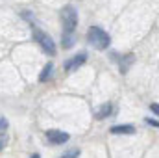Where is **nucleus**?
<instances>
[{
	"label": "nucleus",
	"mask_w": 159,
	"mask_h": 158,
	"mask_svg": "<svg viewBox=\"0 0 159 158\" xmlns=\"http://www.w3.org/2000/svg\"><path fill=\"white\" fill-rule=\"evenodd\" d=\"M87 41L91 47H94L96 50H106L111 43V37L106 30H102L100 26H91L87 32Z\"/></svg>",
	"instance_id": "1"
},
{
	"label": "nucleus",
	"mask_w": 159,
	"mask_h": 158,
	"mask_svg": "<svg viewBox=\"0 0 159 158\" xmlns=\"http://www.w3.org/2000/svg\"><path fill=\"white\" fill-rule=\"evenodd\" d=\"M61 21H63V34L72 36L78 26V11L74 9V6H65L61 9Z\"/></svg>",
	"instance_id": "2"
},
{
	"label": "nucleus",
	"mask_w": 159,
	"mask_h": 158,
	"mask_svg": "<svg viewBox=\"0 0 159 158\" xmlns=\"http://www.w3.org/2000/svg\"><path fill=\"white\" fill-rule=\"evenodd\" d=\"M32 34H34V41H37V45L43 48V52H46L48 56H56V43L52 41V37L48 34H44L39 28H34Z\"/></svg>",
	"instance_id": "3"
},
{
	"label": "nucleus",
	"mask_w": 159,
	"mask_h": 158,
	"mask_svg": "<svg viewBox=\"0 0 159 158\" xmlns=\"http://www.w3.org/2000/svg\"><path fill=\"white\" fill-rule=\"evenodd\" d=\"M69 134L63 132V130H57V128H52V130H46V140L52 143V145H63L69 141Z\"/></svg>",
	"instance_id": "4"
},
{
	"label": "nucleus",
	"mask_w": 159,
	"mask_h": 158,
	"mask_svg": "<svg viewBox=\"0 0 159 158\" xmlns=\"http://www.w3.org/2000/svg\"><path fill=\"white\" fill-rule=\"evenodd\" d=\"M85 62H87V52H80V54L72 56L70 60L65 62V71L67 73H74V71H78V67H81Z\"/></svg>",
	"instance_id": "5"
},
{
	"label": "nucleus",
	"mask_w": 159,
	"mask_h": 158,
	"mask_svg": "<svg viewBox=\"0 0 159 158\" xmlns=\"http://www.w3.org/2000/svg\"><path fill=\"white\" fill-rule=\"evenodd\" d=\"M111 134H133L135 132V126L133 125H115L109 128Z\"/></svg>",
	"instance_id": "6"
},
{
	"label": "nucleus",
	"mask_w": 159,
	"mask_h": 158,
	"mask_svg": "<svg viewBox=\"0 0 159 158\" xmlns=\"http://www.w3.org/2000/svg\"><path fill=\"white\" fill-rule=\"evenodd\" d=\"M111 112H113V104H102L98 110H96V119H104V117H109L111 116Z\"/></svg>",
	"instance_id": "7"
},
{
	"label": "nucleus",
	"mask_w": 159,
	"mask_h": 158,
	"mask_svg": "<svg viewBox=\"0 0 159 158\" xmlns=\"http://www.w3.org/2000/svg\"><path fill=\"white\" fill-rule=\"evenodd\" d=\"M52 71H54V63H52V62H48V63L43 67V73L39 75V82H46V80L52 77Z\"/></svg>",
	"instance_id": "8"
},
{
	"label": "nucleus",
	"mask_w": 159,
	"mask_h": 158,
	"mask_svg": "<svg viewBox=\"0 0 159 158\" xmlns=\"http://www.w3.org/2000/svg\"><path fill=\"white\" fill-rule=\"evenodd\" d=\"M61 45H63V48H70V47L74 45V37L69 36V34H63V41H61Z\"/></svg>",
	"instance_id": "9"
},
{
	"label": "nucleus",
	"mask_w": 159,
	"mask_h": 158,
	"mask_svg": "<svg viewBox=\"0 0 159 158\" xmlns=\"http://www.w3.org/2000/svg\"><path fill=\"white\" fill-rule=\"evenodd\" d=\"M78 156H80V149H70L65 155H61L59 158H78Z\"/></svg>",
	"instance_id": "10"
},
{
	"label": "nucleus",
	"mask_w": 159,
	"mask_h": 158,
	"mask_svg": "<svg viewBox=\"0 0 159 158\" xmlns=\"http://www.w3.org/2000/svg\"><path fill=\"white\" fill-rule=\"evenodd\" d=\"M6 143H7V138H6V134H0V153L4 151V147H6Z\"/></svg>",
	"instance_id": "11"
},
{
	"label": "nucleus",
	"mask_w": 159,
	"mask_h": 158,
	"mask_svg": "<svg viewBox=\"0 0 159 158\" xmlns=\"http://www.w3.org/2000/svg\"><path fill=\"white\" fill-rule=\"evenodd\" d=\"M7 125H9V123H7V119L0 116V130H6V128H7Z\"/></svg>",
	"instance_id": "12"
},
{
	"label": "nucleus",
	"mask_w": 159,
	"mask_h": 158,
	"mask_svg": "<svg viewBox=\"0 0 159 158\" xmlns=\"http://www.w3.org/2000/svg\"><path fill=\"white\" fill-rule=\"evenodd\" d=\"M144 121H146V125H152V126H157V125H159L157 119H152V117H146Z\"/></svg>",
	"instance_id": "13"
},
{
	"label": "nucleus",
	"mask_w": 159,
	"mask_h": 158,
	"mask_svg": "<svg viewBox=\"0 0 159 158\" xmlns=\"http://www.w3.org/2000/svg\"><path fill=\"white\" fill-rule=\"evenodd\" d=\"M150 110L157 116V114H159V104H157V102H152V104H150Z\"/></svg>",
	"instance_id": "14"
},
{
	"label": "nucleus",
	"mask_w": 159,
	"mask_h": 158,
	"mask_svg": "<svg viewBox=\"0 0 159 158\" xmlns=\"http://www.w3.org/2000/svg\"><path fill=\"white\" fill-rule=\"evenodd\" d=\"M32 158H39V155H34V156H32Z\"/></svg>",
	"instance_id": "15"
}]
</instances>
